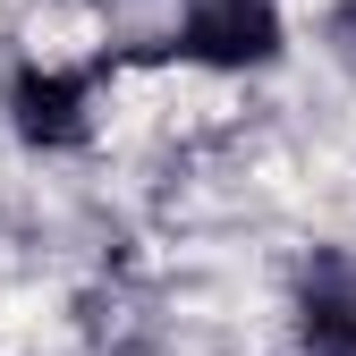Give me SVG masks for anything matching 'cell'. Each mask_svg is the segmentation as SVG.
I'll list each match as a JSON object with an SVG mask.
<instances>
[{
  "mask_svg": "<svg viewBox=\"0 0 356 356\" xmlns=\"http://www.w3.org/2000/svg\"><path fill=\"white\" fill-rule=\"evenodd\" d=\"M297 331H305L314 356H356V289L339 272H314L305 297H297Z\"/></svg>",
  "mask_w": 356,
  "mask_h": 356,
  "instance_id": "obj_3",
  "label": "cell"
},
{
  "mask_svg": "<svg viewBox=\"0 0 356 356\" xmlns=\"http://www.w3.org/2000/svg\"><path fill=\"white\" fill-rule=\"evenodd\" d=\"M9 119H17V136L42 145V153L85 145V76H76V68H17Z\"/></svg>",
  "mask_w": 356,
  "mask_h": 356,
  "instance_id": "obj_2",
  "label": "cell"
},
{
  "mask_svg": "<svg viewBox=\"0 0 356 356\" xmlns=\"http://www.w3.org/2000/svg\"><path fill=\"white\" fill-rule=\"evenodd\" d=\"M170 51L204 68H263L280 51V9L272 0H195L187 26L170 34Z\"/></svg>",
  "mask_w": 356,
  "mask_h": 356,
  "instance_id": "obj_1",
  "label": "cell"
}]
</instances>
